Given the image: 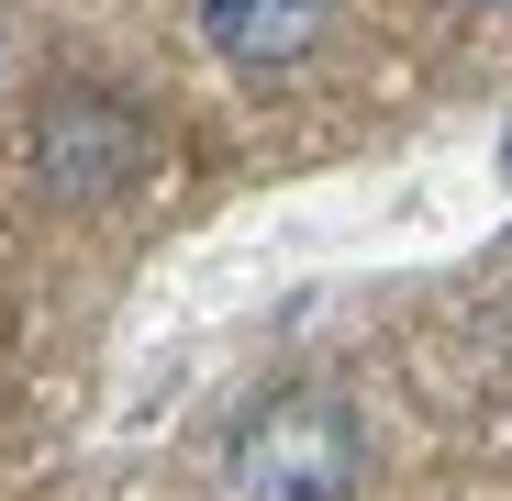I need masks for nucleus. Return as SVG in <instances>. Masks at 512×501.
<instances>
[{
  "label": "nucleus",
  "instance_id": "1",
  "mask_svg": "<svg viewBox=\"0 0 512 501\" xmlns=\"http://www.w3.org/2000/svg\"><path fill=\"white\" fill-rule=\"evenodd\" d=\"M234 501H346L368 479V435L334 390H268L223 446Z\"/></svg>",
  "mask_w": 512,
  "mask_h": 501
},
{
  "label": "nucleus",
  "instance_id": "2",
  "mask_svg": "<svg viewBox=\"0 0 512 501\" xmlns=\"http://www.w3.org/2000/svg\"><path fill=\"white\" fill-rule=\"evenodd\" d=\"M34 167H45V190L56 201H123L145 179V112L112 101V90H56L45 123H34Z\"/></svg>",
  "mask_w": 512,
  "mask_h": 501
},
{
  "label": "nucleus",
  "instance_id": "3",
  "mask_svg": "<svg viewBox=\"0 0 512 501\" xmlns=\"http://www.w3.org/2000/svg\"><path fill=\"white\" fill-rule=\"evenodd\" d=\"M334 23V0H201V34L234 67H301Z\"/></svg>",
  "mask_w": 512,
  "mask_h": 501
}]
</instances>
